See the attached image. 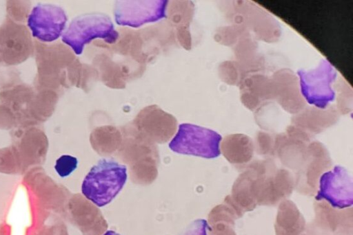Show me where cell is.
<instances>
[{
  "mask_svg": "<svg viewBox=\"0 0 353 235\" xmlns=\"http://www.w3.org/2000/svg\"><path fill=\"white\" fill-rule=\"evenodd\" d=\"M227 2L226 17L232 24L244 26L256 40L268 43L279 41L281 29L277 21L268 12L248 1Z\"/></svg>",
  "mask_w": 353,
  "mask_h": 235,
  "instance_id": "3",
  "label": "cell"
},
{
  "mask_svg": "<svg viewBox=\"0 0 353 235\" xmlns=\"http://www.w3.org/2000/svg\"><path fill=\"white\" fill-rule=\"evenodd\" d=\"M119 34L110 17L103 13H88L77 16L62 35V41L80 55L84 46L96 38L109 44L116 43Z\"/></svg>",
  "mask_w": 353,
  "mask_h": 235,
  "instance_id": "2",
  "label": "cell"
},
{
  "mask_svg": "<svg viewBox=\"0 0 353 235\" xmlns=\"http://www.w3.org/2000/svg\"><path fill=\"white\" fill-rule=\"evenodd\" d=\"M275 139L276 135L266 132H258L256 136L255 144L254 142V150L256 149L257 154L267 157H274Z\"/></svg>",
  "mask_w": 353,
  "mask_h": 235,
  "instance_id": "21",
  "label": "cell"
},
{
  "mask_svg": "<svg viewBox=\"0 0 353 235\" xmlns=\"http://www.w3.org/2000/svg\"><path fill=\"white\" fill-rule=\"evenodd\" d=\"M340 82L338 84V87L340 88H337V91H339V96L337 98V110L340 111V113L345 114L347 113L350 111L352 110V108L349 106L348 104V89H347V84L345 81H342L341 79ZM350 105L352 104H350Z\"/></svg>",
  "mask_w": 353,
  "mask_h": 235,
  "instance_id": "23",
  "label": "cell"
},
{
  "mask_svg": "<svg viewBox=\"0 0 353 235\" xmlns=\"http://www.w3.org/2000/svg\"><path fill=\"white\" fill-rule=\"evenodd\" d=\"M234 223L219 221L213 225V227H209V231L213 232L214 235H236L234 231Z\"/></svg>",
  "mask_w": 353,
  "mask_h": 235,
  "instance_id": "25",
  "label": "cell"
},
{
  "mask_svg": "<svg viewBox=\"0 0 353 235\" xmlns=\"http://www.w3.org/2000/svg\"><path fill=\"white\" fill-rule=\"evenodd\" d=\"M250 35L251 34L244 26L232 24L220 27L216 33L215 38L220 44L226 46H233L239 40Z\"/></svg>",
  "mask_w": 353,
  "mask_h": 235,
  "instance_id": "18",
  "label": "cell"
},
{
  "mask_svg": "<svg viewBox=\"0 0 353 235\" xmlns=\"http://www.w3.org/2000/svg\"><path fill=\"white\" fill-rule=\"evenodd\" d=\"M103 235H121V234L115 232L114 231L109 230V231H107Z\"/></svg>",
  "mask_w": 353,
  "mask_h": 235,
  "instance_id": "26",
  "label": "cell"
},
{
  "mask_svg": "<svg viewBox=\"0 0 353 235\" xmlns=\"http://www.w3.org/2000/svg\"><path fill=\"white\" fill-rule=\"evenodd\" d=\"M240 98L243 104L251 111L273 101L271 78L256 73L247 76L239 85Z\"/></svg>",
  "mask_w": 353,
  "mask_h": 235,
  "instance_id": "13",
  "label": "cell"
},
{
  "mask_svg": "<svg viewBox=\"0 0 353 235\" xmlns=\"http://www.w3.org/2000/svg\"><path fill=\"white\" fill-rule=\"evenodd\" d=\"M127 180V168L111 159H101L85 177L81 192L98 207L112 201Z\"/></svg>",
  "mask_w": 353,
  "mask_h": 235,
  "instance_id": "1",
  "label": "cell"
},
{
  "mask_svg": "<svg viewBox=\"0 0 353 235\" xmlns=\"http://www.w3.org/2000/svg\"><path fill=\"white\" fill-rule=\"evenodd\" d=\"M77 164L78 161L76 157L63 155L56 160L54 169L60 177H65L77 168Z\"/></svg>",
  "mask_w": 353,
  "mask_h": 235,
  "instance_id": "22",
  "label": "cell"
},
{
  "mask_svg": "<svg viewBox=\"0 0 353 235\" xmlns=\"http://www.w3.org/2000/svg\"><path fill=\"white\" fill-rule=\"evenodd\" d=\"M30 8V1H7V16L16 23L23 24L26 19H28Z\"/></svg>",
  "mask_w": 353,
  "mask_h": 235,
  "instance_id": "20",
  "label": "cell"
},
{
  "mask_svg": "<svg viewBox=\"0 0 353 235\" xmlns=\"http://www.w3.org/2000/svg\"><path fill=\"white\" fill-rule=\"evenodd\" d=\"M220 150L230 163L245 167L253 157L254 144L253 140L244 134H231L221 140Z\"/></svg>",
  "mask_w": 353,
  "mask_h": 235,
  "instance_id": "15",
  "label": "cell"
},
{
  "mask_svg": "<svg viewBox=\"0 0 353 235\" xmlns=\"http://www.w3.org/2000/svg\"><path fill=\"white\" fill-rule=\"evenodd\" d=\"M305 221L296 205L290 200L280 203L275 221L276 235H302Z\"/></svg>",
  "mask_w": 353,
  "mask_h": 235,
  "instance_id": "16",
  "label": "cell"
},
{
  "mask_svg": "<svg viewBox=\"0 0 353 235\" xmlns=\"http://www.w3.org/2000/svg\"><path fill=\"white\" fill-rule=\"evenodd\" d=\"M67 20V15L61 7L37 4L30 11L27 24L33 37L41 43H50L60 37Z\"/></svg>",
  "mask_w": 353,
  "mask_h": 235,
  "instance_id": "10",
  "label": "cell"
},
{
  "mask_svg": "<svg viewBox=\"0 0 353 235\" xmlns=\"http://www.w3.org/2000/svg\"><path fill=\"white\" fill-rule=\"evenodd\" d=\"M316 219L319 224L331 231H335L341 224H344L345 219L341 213L334 210L326 202H321L316 207Z\"/></svg>",
  "mask_w": 353,
  "mask_h": 235,
  "instance_id": "17",
  "label": "cell"
},
{
  "mask_svg": "<svg viewBox=\"0 0 353 235\" xmlns=\"http://www.w3.org/2000/svg\"><path fill=\"white\" fill-rule=\"evenodd\" d=\"M339 118V111L334 106L328 107L325 109L312 106L305 107L299 113L294 115L291 122L292 125L314 135L334 124Z\"/></svg>",
  "mask_w": 353,
  "mask_h": 235,
  "instance_id": "14",
  "label": "cell"
},
{
  "mask_svg": "<svg viewBox=\"0 0 353 235\" xmlns=\"http://www.w3.org/2000/svg\"><path fill=\"white\" fill-rule=\"evenodd\" d=\"M273 101L285 111L295 115L306 107L299 89L297 76L290 69L276 71L270 78Z\"/></svg>",
  "mask_w": 353,
  "mask_h": 235,
  "instance_id": "12",
  "label": "cell"
},
{
  "mask_svg": "<svg viewBox=\"0 0 353 235\" xmlns=\"http://www.w3.org/2000/svg\"><path fill=\"white\" fill-rule=\"evenodd\" d=\"M300 93L305 102L320 109H325L336 97L332 85L337 72L327 59H322L314 69L296 71Z\"/></svg>",
  "mask_w": 353,
  "mask_h": 235,
  "instance_id": "5",
  "label": "cell"
},
{
  "mask_svg": "<svg viewBox=\"0 0 353 235\" xmlns=\"http://www.w3.org/2000/svg\"><path fill=\"white\" fill-rule=\"evenodd\" d=\"M167 0H123L114 3V14L119 25L139 27L166 16Z\"/></svg>",
  "mask_w": 353,
  "mask_h": 235,
  "instance_id": "9",
  "label": "cell"
},
{
  "mask_svg": "<svg viewBox=\"0 0 353 235\" xmlns=\"http://www.w3.org/2000/svg\"><path fill=\"white\" fill-rule=\"evenodd\" d=\"M210 226L204 219H197L189 224L179 235H208Z\"/></svg>",
  "mask_w": 353,
  "mask_h": 235,
  "instance_id": "24",
  "label": "cell"
},
{
  "mask_svg": "<svg viewBox=\"0 0 353 235\" xmlns=\"http://www.w3.org/2000/svg\"><path fill=\"white\" fill-rule=\"evenodd\" d=\"M332 165L326 148L319 142H311L307 147V156L296 173L294 187L300 192L313 194L317 190V181Z\"/></svg>",
  "mask_w": 353,
  "mask_h": 235,
  "instance_id": "11",
  "label": "cell"
},
{
  "mask_svg": "<svg viewBox=\"0 0 353 235\" xmlns=\"http://www.w3.org/2000/svg\"><path fill=\"white\" fill-rule=\"evenodd\" d=\"M222 137L217 132L198 125L183 123L169 143L174 152L212 159L221 155Z\"/></svg>",
  "mask_w": 353,
  "mask_h": 235,
  "instance_id": "6",
  "label": "cell"
},
{
  "mask_svg": "<svg viewBox=\"0 0 353 235\" xmlns=\"http://www.w3.org/2000/svg\"><path fill=\"white\" fill-rule=\"evenodd\" d=\"M316 200H324L333 208L345 209L353 204V181L348 171L341 166L324 172L319 179Z\"/></svg>",
  "mask_w": 353,
  "mask_h": 235,
  "instance_id": "8",
  "label": "cell"
},
{
  "mask_svg": "<svg viewBox=\"0 0 353 235\" xmlns=\"http://www.w3.org/2000/svg\"><path fill=\"white\" fill-rule=\"evenodd\" d=\"M37 67L35 89L54 91L65 85V70L72 60L70 50L60 43L46 44L34 41Z\"/></svg>",
  "mask_w": 353,
  "mask_h": 235,
  "instance_id": "4",
  "label": "cell"
},
{
  "mask_svg": "<svg viewBox=\"0 0 353 235\" xmlns=\"http://www.w3.org/2000/svg\"><path fill=\"white\" fill-rule=\"evenodd\" d=\"M220 78L230 85L239 86L246 77L241 66L236 60L223 62L219 67Z\"/></svg>",
  "mask_w": 353,
  "mask_h": 235,
  "instance_id": "19",
  "label": "cell"
},
{
  "mask_svg": "<svg viewBox=\"0 0 353 235\" xmlns=\"http://www.w3.org/2000/svg\"><path fill=\"white\" fill-rule=\"evenodd\" d=\"M34 45L27 27L8 16L0 25V63L20 64L34 54Z\"/></svg>",
  "mask_w": 353,
  "mask_h": 235,
  "instance_id": "7",
  "label": "cell"
}]
</instances>
